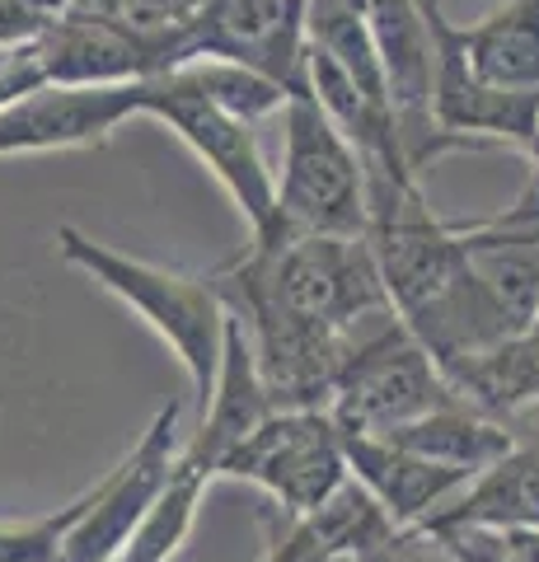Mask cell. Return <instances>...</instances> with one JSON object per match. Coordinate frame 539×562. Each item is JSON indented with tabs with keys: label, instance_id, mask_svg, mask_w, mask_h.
<instances>
[{
	"label": "cell",
	"instance_id": "obj_18",
	"mask_svg": "<svg viewBox=\"0 0 539 562\" xmlns=\"http://www.w3.org/2000/svg\"><path fill=\"white\" fill-rule=\"evenodd\" d=\"M431 520H450V525H526V530H539V427L535 431H516V446H512L507 460H502L497 469H489L483 479H474L456 502H446Z\"/></svg>",
	"mask_w": 539,
	"mask_h": 562
},
{
	"label": "cell",
	"instance_id": "obj_8",
	"mask_svg": "<svg viewBox=\"0 0 539 562\" xmlns=\"http://www.w3.org/2000/svg\"><path fill=\"white\" fill-rule=\"evenodd\" d=\"M179 413H183L179 403L155 413V422L146 427L142 441L132 446L127 460L94 483V506L66 535L57 562H117L127 553L132 535L142 530L150 506L160 502V492L169 487V473L183 454Z\"/></svg>",
	"mask_w": 539,
	"mask_h": 562
},
{
	"label": "cell",
	"instance_id": "obj_12",
	"mask_svg": "<svg viewBox=\"0 0 539 562\" xmlns=\"http://www.w3.org/2000/svg\"><path fill=\"white\" fill-rule=\"evenodd\" d=\"M272 413L277 408H272V398H268L263 371H258L254 342H249L245 324L231 314V324H225V351H221L216 390H212L206 413L198 417L193 436L183 441V460L198 464L202 473H212V479H221L225 460H231V454L245 446Z\"/></svg>",
	"mask_w": 539,
	"mask_h": 562
},
{
	"label": "cell",
	"instance_id": "obj_5",
	"mask_svg": "<svg viewBox=\"0 0 539 562\" xmlns=\"http://www.w3.org/2000/svg\"><path fill=\"white\" fill-rule=\"evenodd\" d=\"M146 117L165 122V127L212 169V179L231 192L239 216L249 221L254 239H282V225H277V179L268 173L263 155H258L249 122L216 109L183 70L146 80Z\"/></svg>",
	"mask_w": 539,
	"mask_h": 562
},
{
	"label": "cell",
	"instance_id": "obj_4",
	"mask_svg": "<svg viewBox=\"0 0 539 562\" xmlns=\"http://www.w3.org/2000/svg\"><path fill=\"white\" fill-rule=\"evenodd\" d=\"M446 403H460V394L390 310L357 328L328 413L343 436H390Z\"/></svg>",
	"mask_w": 539,
	"mask_h": 562
},
{
	"label": "cell",
	"instance_id": "obj_10",
	"mask_svg": "<svg viewBox=\"0 0 539 562\" xmlns=\"http://www.w3.org/2000/svg\"><path fill=\"white\" fill-rule=\"evenodd\" d=\"M127 117H146L142 85H47L0 103V155L103 146Z\"/></svg>",
	"mask_w": 539,
	"mask_h": 562
},
{
	"label": "cell",
	"instance_id": "obj_21",
	"mask_svg": "<svg viewBox=\"0 0 539 562\" xmlns=\"http://www.w3.org/2000/svg\"><path fill=\"white\" fill-rule=\"evenodd\" d=\"M94 506V487H85L76 502H66L61 512L38 516V520H0V562H57L66 535L76 530V520Z\"/></svg>",
	"mask_w": 539,
	"mask_h": 562
},
{
	"label": "cell",
	"instance_id": "obj_16",
	"mask_svg": "<svg viewBox=\"0 0 539 562\" xmlns=\"http://www.w3.org/2000/svg\"><path fill=\"white\" fill-rule=\"evenodd\" d=\"M456 43L474 80L539 94V0H502L479 24H456Z\"/></svg>",
	"mask_w": 539,
	"mask_h": 562
},
{
	"label": "cell",
	"instance_id": "obj_22",
	"mask_svg": "<svg viewBox=\"0 0 539 562\" xmlns=\"http://www.w3.org/2000/svg\"><path fill=\"white\" fill-rule=\"evenodd\" d=\"M352 562H450V558L423 530H394L380 543H371L367 553H357Z\"/></svg>",
	"mask_w": 539,
	"mask_h": 562
},
{
	"label": "cell",
	"instance_id": "obj_15",
	"mask_svg": "<svg viewBox=\"0 0 539 562\" xmlns=\"http://www.w3.org/2000/svg\"><path fill=\"white\" fill-rule=\"evenodd\" d=\"M385 441L417 454V460H427V464L456 469L474 483V479H483L489 469H497L502 460H507L512 446H516V431L507 427V422L469 408V403L460 398V403H446V408L390 431Z\"/></svg>",
	"mask_w": 539,
	"mask_h": 562
},
{
	"label": "cell",
	"instance_id": "obj_11",
	"mask_svg": "<svg viewBox=\"0 0 539 562\" xmlns=\"http://www.w3.org/2000/svg\"><path fill=\"white\" fill-rule=\"evenodd\" d=\"M305 52V0H212L193 33V61L249 66L287 94H310Z\"/></svg>",
	"mask_w": 539,
	"mask_h": 562
},
{
	"label": "cell",
	"instance_id": "obj_2",
	"mask_svg": "<svg viewBox=\"0 0 539 562\" xmlns=\"http://www.w3.org/2000/svg\"><path fill=\"white\" fill-rule=\"evenodd\" d=\"M57 254L80 268L85 277H94L103 291L117 295L127 310H136L142 319L160 333L165 347L179 357V366L188 371L198 398V417L206 413L221 375V351H225V324H231V310H225L221 291L212 286V277H183V272H165L155 262L127 258L99 244L90 235H80L76 225H61L57 231Z\"/></svg>",
	"mask_w": 539,
	"mask_h": 562
},
{
	"label": "cell",
	"instance_id": "obj_1",
	"mask_svg": "<svg viewBox=\"0 0 539 562\" xmlns=\"http://www.w3.org/2000/svg\"><path fill=\"white\" fill-rule=\"evenodd\" d=\"M371 249L394 314L423 342L441 375L516 338V324L502 314L469 258L460 225L431 216L423 192L371 221Z\"/></svg>",
	"mask_w": 539,
	"mask_h": 562
},
{
	"label": "cell",
	"instance_id": "obj_14",
	"mask_svg": "<svg viewBox=\"0 0 539 562\" xmlns=\"http://www.w3.org/2000/svg\"><path fill=\"white\" fill-rule=\"evenodd\" d=\"M398 525L385 516L367 487L357 479L347 483L338 497H328L319 512L310 516H287V530H277L268 539V558L263 562H338V558H357L371 543L394 535Z\"/></svg>",
	"mask_w": 539,
	"mask_h": 562
},
{
	"label": "cell",
	"instance_id": "obj_3",
	"mask_svg": "<svg viewBox=\"0 0 539 562\" xmlns=\"http://www.w3.org/2000/svg\"><path fill=\"white\" fill-rule=\"evenodd\" d=\"M277 225L282 235L371 239V192L361 155L315 94H291L282 109Z\"/></svg>",
	"mask_w": 539,
	"mask_h": 562
},
{
	"label": "cell",
	"instance_id": "obj_23",
	"mask_svg": "<svg viewBox=\"0 0 539 562\" xmlns=\"http://www.w3.org/2000/svg\"><path fill=\"white\" fill-rule=\"evenodd\" d=\"M338 562H352V558H338Z\"/></svg>",
	"mask_w": 539,
	"mask_h": 562
},
{
	"label": "cell",
	"instance_id": "obj_20",
	"mask_svg": "<svg viewBox=\"0 0 539 562\" xmlns=\"http://www.w3.org/2000/svg\"><path fill=\"white\" fill-rule=\"evenodd\" d=\"M179 70L216 103V109H225L239 122H249V127L254 122H263V117H272V113H282L287 99H291L277 80L258 76V70H249V66H235V61H206L202 57V61H188Z\"/></svg>",
	"mask_w": 539,
	"mask_h": 562
},
{
	"label": "cell",
	"instance_id": "obj_17",
	"mask_svg": "<svg viewBox=\"0 0 539 562\" xmlns=\"http://www.w3.org/2000/svg\"><path fill=\"white\" fill-rule=\"evenodd\" d=\"M446 380L469 408L507 422V427L516 417L535 413L539 408V319L530 328H520L516 338L497 342L493 351H479V357L450 366Z\"/></svg>",
	"mask_w": 539,
	"mask_h": 562
},
{
	"label": "cell",
	"instance_id": "obj_9",
	"mask_svg": "<svg viewBox=\"0 0 539 562\" xmlns=\"http://www.w3.org/2000/svg\"><path fill=\"white\" fill-rule=\"evenodd\" d=\"M431 47H437V85H431V117L437 127L456 140H469L474 150L516 146L526 160L539 150V94L493 90V85L474 80L464 66V52L456 43V24L441 14L437 0H423Z\"/></svg>",
	"mask_w": 539,
	"mask_h": 562
},
{
	"label": "cell",
	"instance_id": "obj_24",
	"mask_svg": "<svg viewBox=\"0 0 539 562\" xmlns=\"http://www.w3.org/2000/svg\"><path fill=\"white\" fill-rule=\"evenodd\" d=\"M535 160H539V150H535Z\"/></svg>",
	"mask_w": 539,
	"mask_h": 562
},
{
	"label": "cell",
	"instance_id": "obj_13",
	"mask_svg": "<svg viewBox=\"0 0 539 562\" xmlns=\"http://www.w3.org/2000/svg\"><path fill=\"white\" fill-rule=\"evenodd\" d=\"M343 441H347V469H352V479L385 506V516L398 530H417L460 487H469L464 473L417 460V454L390 446L385 436H343Z\"/></svg>",
	"mask_w": 539,
	"mask_h": 562
},
{
	"label": "cell",
	"instance_id": "obj_6",
	"mask_svg": "<svg viewBox=\"0 0 539 562\" xmlns=\"http://www.w3.org/2000/svg\"><path fill=\"white\" fill-rule=\"evenodd\" d=\"M221 479H245L268 492L277 512L310 516L352 483V469H347V441L328 408H277L225 460Z\"/></svg>",
	"mask_w": 539,
	"mask_h": 562
},
{
	"label": "cell",
	"instance_id": "obj_7",
	"mask_svg": "<svg viewBox=\"0 0 539 562\" xmlns=\"http://www.w3.org/2000/svg\"><path fill=\"white\" fill-rule=\"evenodd\" d=\"M352 10L361 14L375 57L385 66L390 99L398 113V140H404L408 169L423 173L456 150H474L469 140H456L437 127L431 117V85H437V47H431L427 10L423 0H352Z\"/></svg>",
	"mask_w": 539,
	"mask_h": 562
},
{
	"label": "cell",
	"instance_id": "obj_19",
	"mask_svg": "<svg viewBox=\"0 0 539 562\" xmlns=\"http://www.w3.org/2000/svg\"><path fill=\"white\" fill-rule=\"evenodd\" d=\"M206 487H212V473H202L198 464H188L179 454V464L169 473V487L160 492V502L150 506V516L142 520V530L132 535L127 553L117 562H169L188 543V535H193Z\"/></svg>",
	"mask_w": 539,
	"mask_h": 562
}]
</instances>
